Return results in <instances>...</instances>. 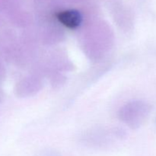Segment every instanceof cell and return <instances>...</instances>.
<instances>
[{
    "label": "cell",
    "instance_id": "cell-1",
    "mask_svg": "<svg viewBox=\"0 0 156 156\" xmlns=\"http://www.w3.org/2000/svg\"><path fill=\"white\" fill-rule=\"evenodd\" d=\"M56 18L59 22L70 29L77 28L82 20L80 12L74 9L62 11L56 15Z\"/></svg>",
    "mask_w": 156,
    "mask_h": 156
}]
</instances>
